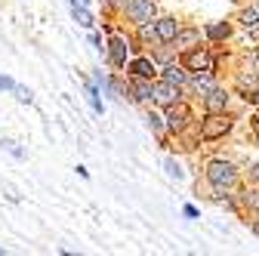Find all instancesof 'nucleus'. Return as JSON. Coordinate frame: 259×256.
I'll return each instance as SVG.
<instances>
[{"instance_id": "1", "label": "nucleus", "mask_w": 259, "mask_h": 256, "mask_svg": "<svg viewBox=\"0 0 259 256\" xmlns=\"http://www.w3.org/2000/svg\"><path fill=\"white\" fill-rule=\"evenodd\" d=\"M229 130H232V120L225 117L222 111H210V117H207V120H204V126H201V139L213 142V139L225 136Z\"/></svg>"}, {"instance_id": "2", "label": "nucleus", "mask_w": 259, "mask_h": 256, "mask_svg": "<svg viewBox=\"0 0 259 256\" xmlns=\"http://www.w3.org/2000/svg\"><path fill=\"white\" fill-rule=\"evenodd\" d=\"M207 179H210L216 188H229V185H235L238 173H235V167H232L229 161H213V164L207 167Z\"/></svg>"}, {"instance_id": "3", "label": "nucleus", "mask_w": 259, "mask_h": 256, "mask_svg": "<svg viewBox=\"0 0 259 256\" xmlns=\"http://www.w3.org/2000/svg\"><path fill=\"white\" fill-rule=\"evenodd\" d=\"M126 16L133 19V22H139V25L151 22V16H154V0H130V4H126Z\"/></svg>"}, {"instance_id": "4", "label": "nucleus", "mask_w": 259, "mask_h": 256, "mask_svg": "<svg viewBox=\"0 0 259 256\" xmlns=\"http://www.w3.org/2000/svg\"><path fill=\"white\" fill-rule=\"evenodd\" d=\"M154 102H160V105H173V102H179V83H173V80L157 83V87H154Z\"/></svg>"}, {"instance_id": "5", "label": "nucleus", "mask_w": 259, "mask_h": 256, "mask_svg": "<svg viewBox=\"0 0 259 256\" xmlns=\"http://www.w3.org/2000/svg\"><path fill=\"white\" fill-rule=\"evenodd\" d=\"M185 68H191V71H213V59L204 50H194V53L185 56Z\"/></svg>"}, {"instance_id": "6", "label": "nucleus", "mask_w": 259, "mask_h": 256, "mask_svg": "<svg viewBox=\"0 0 259 256\" xmlns=\"http://www.w3.org/2000/svg\"><path fill=\"white\" fill-rule=\"evenodd\" d=\"M191 120V111H188V105H182V102H173L170 105V114H167V123H170V130H182V126Z\"/></svg>"}, {"instance_id": "7", "label": "nucleus", "mask_w": 259, "mask_h": 256, "mask_svg": "<svg viewBox=\"0 0 259 256\" xmlns=\"http://www.w3.org/2000/svg\"><path fill=\"white\" fill-rule=\"evenodd\" d=\"M154 28H157V40H160V44H173V40H176V34H179L176 19H160Z\"/></svg>"}, {"instance_id": "8", "label": "nucleus", "mask_w": 259, "mask_h": 256, "mask_svg": "<svg viewBox=\"0 0 259 256\" xmlns=\"http://www.w3.org/2000/svg\"><path fill=\"white\" fill-rule=\"evenodd\" d=\"M204 99H207V111H225V102H229V96H225V90H210L207 96H204Z\"/></svg>"}, {"instance_id": "9", "label": "nucleus", "mask_w": 259, "mask_h": 256, "mask_svg": "<svg viewBox=\"0 0 259 256\" xmlns=\"http://www.w3.org/2000/svg\"><path fill=\"white\" fill-rule=\"evenodd\" d=\"M111 65H126V40H120V37H111Z\"/></svg>"}, {"instance_id": "10", "label": "nucleus", "mask_w": 259, "mask_h": 256, "mask_svg": "<svg viewBox=\"0 0 259 256\" xmlns=\"http://www.w3.org/2000/svg\"><path fill=\"white\" fill-rule=\"evenodd\" d=\"M198 31H194V28H188V31H179V34H176V47L179 50H188V47H194V44H198Z\"/></svg>"}, {"instance_id": "11", "label": "nucleus", "mask_w": 259, "mask_h": 256, "mask_svg": "<svg viewBox=\"0 0 259 256\" xmlns=\"http://www.w3.org/2000/svg\"><path fill=\"white\" fill-rule=\"evenodd\" d=\"M130 71H133L136 77H151V74H154V65H151L148 59H136L133 65H130Z\"/></svg>"}, {"instance_id": "12", "label": "nucleus", "mask_w": 259, "mask_h": 256, "mask_svg": "<svg viewBox=\"0 0 259 256\" xmlns=\"http://www.w3.org/2000/svg\"><path fill=\"white\" fill-rule=\"evenodd\" d=\"M133 93H136V99H154V87H151L145 77H139V80L133 83Z\"/></svg>"}, {"instance_id": "13", "label": "nucleus", "mask_w": 259, "mask_h": 256, "mask_svg": "<svg viewBox=\"0 0 259 256\" xmlns=\"http://www.w3.org/2000/svg\"><path fill=\"white\" fill-rule=\"evenodd\" d=\"M71 16H74V22H77L80 28H90V25H93V16H90L83 7H77V4L71 7Z\"/></svg>"}, {"instance_id": "14", "label": "nucleus", "mask_w": 259, "mask_h": 256, "mask_svg": "<svg viewBox=\"0 0 259 256\" xmlns=\"http://www.w3.org/2000/svg\"><path fill=\"white\" fill-rule=\"evenodd\" d=\"M207 34H210L213 40H222V37H229L232 31H229V25H222V22H216V25H210V28H207Z\"/></svg>"}, {"instance_id": "15", "label": "nucleus", "mask_w": 259, "mask_h": 256, "mask_svg": "<svg viewBox=\"0 0 259 256\" xmlns=\"http://www.w3.org/2000/svg\"><path fill=\"white\" fill-rule=\"evenodd\" d=\"M164 80H173V83H185V74L179 65H167L164 68Z\"/></svg>"}, {"instance_id": "16", "label": "nucleus", "mask_w": 259, "mask_h": 256, "mask_svg": "<svg viewBox=\"0 0 259 256\" xmlns=\"http://www.w3.org/2000/svg\"><path fill=\"white\" fill-rule=\"evenodd\" d=\"M194 90H198L201 96H207L213 90V80H210V71H204V77H194Z\"/></svg>"}, {"instance_id": "17", "label": "nucleus", "mask_w": 259, "mask_h": 256, "mask_svg": "<svg viewBox=\"0 0 259 256\" xmlns=\"http://www.w3.org/2000/svg\"><path fill=\"white\" fill-rule=\"evenodd\" d=\"M241 22H244V25H247V28H253V25H256V22H259V7H253V10H247V13H244V16H241Z\"/></svg>"}, {"instance_id": "18", "label": "nucleus", "mask_w": 259, "mask_h": 256, "mask_svg": "<svg viewBox=\"0 0 259 256\" xmlns=\"http://www.w3.org/2000/svg\"><path fill=\"white\" fill-rule=\"evenodd\" d=\"M167 173H170L173 179H182V167H179L176 161H167Z\"/></svg>"}, {"instance_id": "19", "label": "nucleus", "mask_w": 259, "mask_h": 256, "mask_svg": "<svg viewBox=\"0 0 259 256\" xmlns=\"http://www.w3.org/2000/svg\"><path fill=\"white\" fill-rule=\"evenodd\" d=\"M13 93H16V96H19V102H31V93H28V90H25V87H16V90H13Z\"/></svg>"}, {"instance_id": "20", "label": "nucleus", "mask_w": 259, "mask_h": 256, "mask_svg": "<svg viewBox=\"0 0 259 256\" xmlns=\"http://www.w3.org/2000/svg\"><path fill=\"white\" fill-rule=\"evenodd\" d=\"M148 126H151L154 133H160V126H164V123H160V117H157V114H148Z\"/></svg>"}, {"instance_id": "21", "label": "nucleus", "mask_w": 259, "mask_h": 256, "mask_svg": "<svg viewBox=\"0 0 259 256\" xmlns=\"http://www.w3.org/2000/svg\"><path fill=\"white\" fill-rule=\"evenodd\" d=\"M247 204H250L253 210H259V191H247Z\"/></svg>"}, {"instance_id": "22", "label": "nucleus", "mask_w": 259, "mask_h": 256, "mask_svg": "<svg viewBox=\"0 0 259 256\" xmlns=\"http://www.w3.org/2000/svg\"><path fill=\"white\" fill-rule=\"evenodd\" d=\"M0 87H4V90H16V83L10 77H0Z\"/></svg>"}, {"instance_id": "23", "label": "nucleus", "mask_w": 259, "mask_h": 256, "mask_svg": "<svg viewBox=\"0 0 259 256\" xmlns=\"http://www.w3.org/2000/svg\"><path fill=\"white\" fill-rule=\"evenodd\" d=\"M253 179H259V164H256V167H253Z\"/></svg>"}, {"instance_id": "24", "label": "nucleus", "mask_w": 259, "mask_h": 256, "mask_svg": "<svg viewBox=\"0 0 259 256\" xmlns=\"http://www.w3.org/2000/svg\"><path fill=\"white\" fill-rule=\"evenodd\" d=\"M80 4H90V0H80Z\"/></svg>"}]
</instances>
